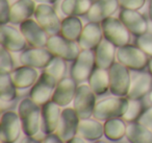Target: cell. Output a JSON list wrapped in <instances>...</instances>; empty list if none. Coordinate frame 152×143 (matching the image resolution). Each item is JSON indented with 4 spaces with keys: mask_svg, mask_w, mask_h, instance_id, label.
I'll use <instances>...</instances> for the list:
<instances>
[{
    "mask_svg": "<svg viewBox=\"0 0 152 143\" xmlns=\"http://www.w3.org/2000/svg\"><path fill=\"white\" fill-rule=\"evenodd\" d=\"M17 112L21 120L24 136H36L41 132L42 107L30 97L23 98L18 105Z\"/></svg>",
    "mask_w": 152,
    "mask_h": 143,
    "instance_id": "1",
    "label": "cell"
},
{
    "mask_svg": "<svg viewBox=\"0 0 152 143\" xmlns=\"http://www.w3.org/2000/svg\"><path fill=\"white\" fill-rule=\"evenodd\" d=\"M129 102L130 100L127 97H120L115 95L112 97H106L97 102L93 117L100 121L123 117L128 110Z\"/></svg>",
    "mask_w": 152,
    "mask_h": 143,
    "instance_id": "2",
    "label": "cell"
},
{
    "mask_svg": "<svg viewBox=\"0 0 152 143\" xmlns=\"http://www.w3.org/2000/svg\"><path fill=\"white\" fill-rule=\"evenodd\" d=\"M150 57L137 44H127L117 49V61L131 71H143Z\"/></svg>",
    "mask_w": 152,
    "mask_h": 143,
    "instance_id": "3",
    "label": "cell"
},
{
    "mask_svg": "<svg viewBox=\"0 0 152 143\" xmlns=\"http://www.w3.org/2000/svg\"><path fill=\"white\" fill-rule=\"evenodd\" d=\"M131 70L119 63L115 62L114 65L108 69L110 73V92L115 96L127 97L130 90L132 77Z\"/></svg>",
    "mask_w": 152,
    "mask_h": 143,
    "instance_id": "4",
    "label": "cell"
},
{
    "mask_svg": "<svg viewBox=\"0 0 152 143\" xmlns=\"http://www.w3.org/2000/svg\"><path fill=\"white\" fill-rule=\"evenodd\" d=\"M103 37L117 48L129 44L131 34L119 17H108L101 22Z\"/></svg>",
    "mask_w": 152,
    "mask_h": 143,
    "instance_id": "5",
    "label": "cell"
},
{
    "mask_svg": "<svg viewBox=\"0 0 152 143\" xmlns=\"http://www.w3.org/2000/svg\"><path fill=\"white\" fill-rule=\"evenodd\" d=\"M46 47L54 57H58L67 62L75 61L81 51L78 43L68 40L61 34L49 37Z\"/></svg>",
    "mask_w": 152,
    "mask_h": 143,
    "instance_id": "6",
    "label": "cell"
},
{
    "mask_svg": "<svg viewBox=\"0 0 152 143\" xmlns=\"http://www.w3.org/2000/svg\"><path fill=\"white\" fill-rule=\"evenodd\" d=\"M72 105L80 119L92 118L97 105V95L93 92L89 84H79Z\"/></svg>",
    "mask_w": 152,
    "mask_h": 143,
    "instance_id": "7",
    "label": "cell"
},
{
    "mask_svg": "<svg viewBox=\"0 0 152 143\" xmlns=\"http://www.w3.org/2000/svg\"><path fill=\"white\" fill-rule=\"evenodd\" d=\"M95 68V51L81 49L77 59L72 62L70 68V76L78 84H83L89 80Z\"/></svg>",
    "mask_w": 152,
    "mask_h": 143,
    "instance_id": "8",
    "label": "cell"
},
{
    "mask_svg": "<svg viewBox=\"0 0 152 143\" xmlns=\"http://www.w3.org/2000/svg\"><path fill=\"white\" fill-rule=\"evenodd\" d=\"M57 83L58 80L54 76L47 73L46 71L42 72L36 84L30 88L29 97L34 102L42 107L43 105L52 99Z\"/></svg>",
    "mask_w": 152,
    "mask_h": 143,
    "instance_id": "9",
    "label": "cell"
},
{
    "mask_svg": "<svg viewBox=\"0 0 152 143\" xmlns=\"http://www.w3.org/2000/svg\"><path fill=\"white\" fill-rule=\"evenodd\" d=\"M22 130L21 120L16 111L2 113L0 119V141L1 143H16L20 139Z\"/></svg>",
    "mask_w": 152,
    "mask_h": 143,
    "instance_id": "10",
    "label": "cell"
},
{
    "mask_svg": "<svg viewBox=\"0 0 152 143\" xmlns=\"http://www.w3.org/2000/svg\"><path fill=\"white\" fill-rule=\"evenodd\" d=\"M34 18L46 30L49 36L57 35L61 32V20L52 4L39 3Z\"/></svg>",
    "mask_w": 152,
    "mask_h": 143,
    "instance_id": "11",
    "label": "cell"
},
{
    "mask_svg": "<svg viewBox=\"0 0 152 143\" xmlns=\"http://www.w3.org/2000/svg\"><path fill=\"white\" fill-rule=\"evenodd\" d=\"M0 43L1 47H4L13 53L22 52L28 45L20 28L15 27L11 23L0 27Z\"/></svg>",
    "mask_w": 152,
    "mask_h": 143,
    "instance_id": "12",
    "label": "cell"
},
{
    "mask_svg": "<svg viewBox=\"0 0 152 143\" xmlns=\"http://www.w3.org/2000/svg\"><path fill=\"white\" fill-rule=\"evenodd\" d=\"M80 118L73 107H66L61 111V120L57 126L56 134L63 139L65 142L69 141L70 139L74 138L78 134V128L80 123Z\"/></svg>",
    "mask_w": 152,
    "mask_h": 143,
    "instance_id": "13",
    "label": "cell"
},
{
    "mask_svg": "<svg viewBox=\"0 0 152 143\" xmlns=\"http://www.w3.org/2000/svg\"><path fill=\"white\" fill-rule=\"evenodd\" d=\"M53 57L54 55L47 47H29L20 53L19 62L21 65L29 66L36 69H45Z\"/></svg>",
    "mask_w": 152,
    "mask_h": 143,
    "instance_id": "14",
    "label": "cell"
},
{
    "mask_svg": "<svg viewBox=\"0 0 152 143\" xmlns=\"http://www.w3.org/2000/svg\"><path fill=\"white\" fill-rule=\"evenodd\" d=\"M19 28L29 47H46L50 36L34 18H30L22 22Z\"/></svg>",
    "mask_w": 152,
    "mask_h": 143,
    "instance_id": "15",
    "label": "cell"
},
{
    "mask_svg": "<svg viewBox=\"0 0 152 143\" xmlns=\"http://www.w3.org/2000/svg\"><path fill=\"white\" fill-rule=\"evenodd\" d=\"M118 17L130 32V34L137 38L149 32V23L143 14L139 11L121 9Z\"/></svg>",
    "mask_w": 152,
    "mask_h": 143,
    "instance_id": "16",
    "label": "cell"
},
{
    "mask_svg": "<svg viewBox=\"0 0 152 143\" xmlns=\"http://www.w3.org/2000/svg\"><path fill=\"white\" fill-rule=\"evenodd\" d=\"M78 85V83L71 76H65L57 83L51 100L54 101L61 108L69 107V105L73 103Z\"/></svg>",
    "mask_w": 152,
    "mask_h": 143,
    "instance_id": "17",
    "label": "cell"
},
{
    "mask_svg": "<svg viewBox=\"0 0 152 143\" xmlns=\"http://www.w3.org/2000/svg\"><path fill=\"white\" fill-rule=\"evenodd\" d=\"M61 108L54 101L50 100L42 105V119L41 132L44 135L53 134L56 132L61 115Z\"/></svg>",
    "mask_w": 152,
    "mask_h": 143,
    "instance_id": "18",
    "label": "cell"
},
{
    "mask_svg": "<svg viewBox=\"0 0 152 143\" xmlns=\"http://www.w3.org/2000/svg\"><path fill=\"white\" fill-rule=\"evenodd\" d=\"M104 39L103 30L101 27V23L89 21L83 26V32L78 40V44L81 49L86 50H95L98 45Z\"/></svg>",
    "mask_w": 152,
    "mask_h": 143,
    "instance_id": "19",
    "label": "cell"
},
{
    "mask_svg": "<svg viewBox=\"0 0 152 143\" xmlns=\"http://www.w3.org/2000/svg\"><path fill=\"white\" fill-rule=\"evenodd\" d=\"M120 7L119 0H96L88 13V20L91 22L101 23L104 19L112 17Z\"/></svg>",
    "mask_w": 152,
    "mask_h": 143,
    "instance_id": "20",
    "label": "cell"
},
{
    "mask_svg": "<svg viewBox=\"0 0 152 143\" xmlns=\"http://www.w3.org/2000/svg\"><path fill=\"white\" fill-rule=\"evenodd\" d=\"M152 91V75L150 72H141L131 83L127 98L129 100H143Z\"/></svg>",
    "mask_w": 152,
    "mask_h": 143,
    "instance_id": "21",
    "label": "cell"
},
{
    "mask_svg": "<svg viewBox=\"0 0 152 143\" xmlns=\"http://www.w3.org/2000/svg\"><path fill=\"white\" fill-rule=\"evenodd\" d=\"M37 7L38 4L34 0H16L12 4L11 24L20 25L22 22L32 18Z\"/></svg>",
    "mask_w": 152,
    "mask_h": 143,
    "instance_id": "22",
    "label": "cell"
},
{
    "mask_svg": "<svg viewBox=\"0 0 152 143\" xmlns=\"http://www.w3.org/2000/svg\"><path fill=\"white\" fill-rule=\"evenodd\" d=\"M117 47L114 44L103 39L97 48L95 49V61L96 67L108 70L117 59Z\"/></svg>",
    "mask_w": 152,
    "mask_h": 143,
    "instance_id": "23",
    "label": "cell"
},
{
    "mask_svg": "<svg viewBox=\"0 0 152 143\" xmlns=\"http://www.w3.org/2000/svg\"><path fill=\"white\" fill-rule=\"evenodd\" d=\"M11 75L18 90H25V89L31 88L36 84L40 74L36 68L21 65L19 67H16Z\"/></svg>",
    "mask_w": 152,
    "mask_h": 143,
    "instance_id": "24",
    "label": "cell"
},
{
    "mask_svg": "<svg viewBox=\"0 0 152 143\" xmlns=\"http://www.w3.org/2000/svg\"><path fill=\"white\" fill-rule=\"evenodd\" d=\"M77 135L86 141L95 142L102 139V137L104 136V125L100 120L94 117L81 119Z\"/></svg>",
    "mask_w": 152,
    "mask_h": 143,
    "instance_id": "25",
    "label": "cell"
},
{
    "mask_svg": "<svg viewBox=\"0 0 152 143\" xmlns=\"http://www.w3.org/2000/svg\"><path fill=\"white\" fill-rule=\"evenodd\" d=\"M83 23L81 21L80 17L76 16H66L61 20V32L59 34L66 39L71 41L78 42L80 35L83 29Z\"/></svg>",
    "mask_w": 152,
    "mask_h": 143,
    "instance_id": "26",
    "label": "cell"
},
{
    "mask_svg": "<svg viewBox=\"0 0 152 143\" xmlns=\"http://www.w3.org/2000/svg\"><path fill=\"white\" fill-rule=\"evenodd\" d=\"M93 5L92 0H63L59 5L65 16H87Z\"/></svg>",
    "mask_w": 152,
    "mask_h": 143,
    "instance_id": "27",
    "label": "cell"
},
{
    "mask_svg": "<svg viewBox=\"0 0 152 143\" xmlns=\"http://www.w3.org/2000/svg\"><path fill=\"white\" fill-rule=\"evenodd\" d=\"M127 122L122 117L112 118L104 121V137L110 141H120L126 136Z\"/></svg>",
    "mask_w": 152,
    "mask_h": 143,
    "instance_id": "28",
    "label": "cell"
},
{
    "mask_svg": "<svg viewBox=\"0 0 152 143\" xmlns=\"http://www.w3.org/2000/svg\"><path fill=\"white\" fill-rule=\"evenodd\" d=\"M88 84L97 96L104 95L107 91H110V73H108V70L96 67L93 73L90 76Z\"/></svg>",
    "mask_w": 152,
    "mask_h": 143,
    "instance_id": "29",
    "label": "cell"
},
{
    "mask_svg": "<svg viewBox=\"0 0 152 143\" xmlns=\"http://www.w3.org/2000/svg\"><path fill=\"white\" fill-rule=\"evenodd\" d=\"M125 138L129 143H152V130L137 121L130 122Z\"/></svg>",
    "mask_w": 152,
    "mask_h": 143,
    "instance_id": "30",
    "label": "cell"
},
{
    "mask_svg": "<svg viewBox=\"0 0 152 143\" xmlns=\"http://www.w3.org/2000/svg\"><path fill=\"white\" fill-rule=\"evenodd\" d=\"M18 88L11 73L0 74V99L2 102H12L17 98Z\"/></svg>",
    "mask_w": 152,
    "mask_h": 143,
    "instance_id": "31",
    "label": "cell"
},
{
    "mask_svg": "<svg viewBox=\"0 0 152 143\" xmlns=\"http://www.w3.org/2000/svg\"><path fill=\"white\" fill-rule=\"evenodd\" d=\"M67 63L68 62L65 61V60L61 59L58 57H54L52 61L49 63V65L44 69V71L54 76L57 80H61V78L65 77L66 73H67Z\"/></svg>",
    "mask_w": 152,
    "mask_h": 143,
    "instance_id": "32",
    "label": "cell"
},
{
    "mask_svg": "<svg viewBox=\"0 0 152 143\" xmlns=\"http://www.w3.org/2000/svg\"><path fill=\"white\" fill-rule=\"evenodd\" d=\"M144 110L145 109H144L142 100H130L128 110H127V112L125 113V115L123 116L122 118L127 123L137 121V119H139L140 116L142 115Z\"/></svg>",
    "mask_w": 152,
    "mask_h": 143,
    "instance_id": "33",
    "label": "cell"
},
{
    "mask_svg": "<svg viewBox=\"0 0 152 143\" xmlns=\"http://www.w3.org/2000/svg\"><path fill=\"white\" fill-rule=\"evenodd\" d=\"M11 51L1 47L0 50V74L12 73L15 69V61Z\"/></svg>",
    "mask_w": 152,
    "mask_h": 143,
    "instance_id": "34",
    "label": "cell"
},
{
    "mask_svg": "<svg viewBox=\"0 0 152 143\" xmlns=\"http://www.w3.org/2000/svg\"><path fill=\"white\" fill-rule=\"evenodd\" d=\"M135 44L146 53L149 57H152V32H146L143 36L137 38Z\"/></svg>",
    "mask_w": 152,
    "mask_h": 143,
    "instance_id": "35",
    "label": "cell"
},
{
    "mask_svg": "<svg viewBox=\"0 0 152 143\" xmlns=\"http://www.w3.org/2000/svg\"><path fill=\"white\" fill-rule=\"evenodd\" d=\"M11 13H12V4L10 0H0V24L11 23Z\"/></svg>",
    "mask_w": 152,
    "mask_h": 143,
    "instance_id": "36",
    "label": "cell"
},
{
    "mask_svg": "<svg viewBox=\"0 0 152 143\" xmlns=\"http://www.w3.org/2000/svg\"><path fill=\"white\" fill-rule=\"evenodd\" d=\"M147 0H119L121 9L133 10V11H140L146 4Z\"/></svg>",
    "mask_w": 152,
    "mask_h": 143,
    "instance_id": "37",
    "label": "cell"
},
{
    "mask_svg": "<svg viewBox=\"0 0 152 143\" xmlns=\"http://www.w3.org/2000/svg\"><path fill=\"white\" fill-rule=\"evenodd\" d=\"M137 122L143 124L144 126L148 128L149 130H152V105L146 108L140 118L137 119Z\"/></svg>",
    "mask_w": 152,
    "mask_h": 143,
    "instance_id": "38",
    "label": "cell"
},
{
    "mask_svg": "<svg viewBox=\"0 0 152 143\" xmlns=\"http://www.w3.org/2000/svg\"><path fill=\"white\" fill-rule=\"evenodd\" d=\"M43 143H66L56 133L53 134L45 135V137L43 138Z\"/></svg>",
    "mask_w": 152,
    "mask_h": 143,
    "instance_id": "39",
    "label": "cell"
},
{
    "mask_svg": "<svg viewBox=\"0 0 152 143\" xmlns=\"http://www.w3.org/2000/svg\"><path fill=\"white\" fill-rule=\"evenodd\" d=\"M20 143H43V140L36 138V136H24Z\"/></svg>",
    "mask_w": 152,
    "mask_h": 143,
    "instance_id": "40",
    "label": "cell"
},
{
    "mask_svg": "<svg viewBox=\"0 0 152 143\" xmlns=\"http://www.w3.org/2000/svg\"><path fill=\"white\" fill-rule=\"evenodd\" d=\"M66 143H86V140L77 135V136H75L74 138H72V139H70L69 141H67Z\"/></svg>",
    "mask_w": 152,
    "mask_h": 143,
    "instance_id": "41",
    "label": "cell"
},
{
    "mask_svg": "<svg viewBox=\"0 0 152 143\" xmlns=\"http://www.w3.org/2000/svg\"><path fill=\"white\" fill-rule=\"evenodd\" d=\"M148 16H149L150 21L152 22V0L148 1Z\"/></svg>",
    "mask_w": 152,
    "mask_h": 143,
    "instance_id": "42",
    "label": "cell"
},
{
    "mask_svg": "<svg viewBox=\"0 0 152 143\" xmlns=\"http://www.w3.org/2000/svg\"><path fill=\"white\" fill-rule=\"evenodd\" d=\"M37 3H48V4H53L57 0H34Z\"/></svg>",
    "mask_w": 152,
    "mask_h": 143,
    "instance_id": "43",
    "label": "cell"
},
{
    "mask_svg": "<svg viewBox=\"0 0 152 143\" xmlns=\"http://www.w3.org/2000/svg\"><path fill=\"white\" fill-rule=\"evenodd\" d=\"M148 69H149L150 74L152 75V57L149 59V63H148Z\"/></svg>",
    "mask_w": 152,
    "mask_h": 143,
    "instance_id": "44",
    "label": "cell"
},
{
    "mask_svg": "<svg viewBox=\"0 0 152 143\" xmlns=\"http://www.w3.org/2000/svg\"><path fill=\"white\" fill-rule=\"evenodd\" d=\"M148 99H149L150 103H151V105H152V91L149 93V95H148Z\"/></svg>",
    "mask_w": 152,
    "mask_h": 143,
    "instance_id": "45",
    "label": "cell"
},
{
    "mask_svg": "<svg viewBox=\"0 0 152 143\" xmlns=\"http://www.w3.org/2000/svg\"><path fill=\"white\" fill-rule=\"evenodd\" d=\"M93 143H107L106 141H104V140H102V139H100V140H97V141H95V142H93Z\"/></svg>",
    "mask_w": 152,
    "mask_h": 143,
    "instance_id": "46",
    "label": "cell"
}]
</instances>
